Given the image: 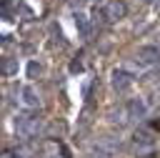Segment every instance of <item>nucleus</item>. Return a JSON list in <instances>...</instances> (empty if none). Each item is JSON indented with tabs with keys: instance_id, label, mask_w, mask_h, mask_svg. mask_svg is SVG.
<instances>
[{
	"instance_id": "f257e3e1",
	"label": "nucleus",
	"mask_w": 160,
	"mask_h": 158,
	"mask_svg": "<svg viewBox=\"0 0 160 158\" xmlns=\"http://www.w3.org/2000/svg\"><path fill=\"white\" fill-rule=\"evenodd\" d=\"M40 118H35V115H18L15 118V130H18V135H22V138H35L38 133H40Z\"/></svg>"
},
{
	"instance_id": "f03ea898",
	"label": "nucleus",
	"mask_w": 160,
	"mask_h": 158,
	"mask_svg": "<svg viewBox=\"0 0 160 158\" xmlns=\"http://www.w3.org/2000/svg\"><path fill=\"white\" fill-rule=\"evenodd\" d=\"M125 15H128V5H125L122 0H108L105 8L100 10V18H102L105 23H118V20H122Z\"/></svg>"
},
{
	"instance_id": "7ed1b4c3",
	"label": "nucleus",
	"mask_w": 160,
	"mask_h": 158,
	"mask_svg": "<svg viewBox=\"0 0 160 158\" xmlns=\"http://www.w3.org/2000/svg\"><path fill=\"white\" fill-rule=\"evenodd\" d=\"M135 63L142 65V68L160 63V48H158V45H140V48L135 50Z\"/></svg>"
},
{
	"instance_id": "20e7f679",
	"label": "nucleus",
	"mask_w": 160,
	"mask_h": 158,
	"mask_svg": "<svg viewBox=\"0 0 160 158\" xmlns=\"http://www.w3.org/2000/svg\"><path fill=\"white\" fill-rule=\"evenodd\" d=\"M110 85H112V90L125 93V90L132 85V75H130L128 70H122V68H115V70L110 73Z\"/></svg>"
},
{
	"instance_id": "39448f33",
	"label": "nucleus",
	"mask_w": 160,
	"mask_h": 158,
	"mask_svg": "<svg viewBox=\"0 0 160 158\" xmlns=\"http://www.w3.org/2000/svg\"><path fill=\"white\" fill-rule=\"evenodd\" d=\"M20 100H22V105H28V108H40V93H38L32 85H22V88H20Z\"/></svg>"
},
{
	"instance_id": "423d86ee",
	"label": "nucleus",
	"mask_w": 160,
	"mask_h": 158,
	"mask_svg": "<svg viewBox=\"0 0 160 158\" xmlns=\"http://www.w3.org/2000/svg\"><path fill=\"white\" fill-rule=\"evenodd\" d=\"M125 108H128V118H135V120L145 118V113H148V105H145V100H142V98H132Z\"/></svg>"
},
{
	"instance_id": "0eeeda50",
	"label": "nucleus",
	"mask_w": 160,
	"mask_h": 158,
	"mask_svg": "<svg viewBox=\"0 0 160 158\" xmlns=\"http://www.w3.org/2000/svg\"><path fill=\"white\" fill-rule=\"evenodd\" d=\"M135 145H138V148H142V145H145V148H152V145H155V133L148 130V128H138V130H135Z\"/></svg>"
},
{
	"instance_id": "6e6552de",
	"label": "nucleus",
	"mask_w": 160,
	"mask_h": 158,
	"mask_svg": "<svg viewBox=\"0 0 160 158\" xmlns=\"http://www.w3.org/2000/svg\"><path fill=\"white\" fill-rule=\"evenodd\" d=\"M18 58H2V65H0V70H2V75L5 78H12V75H18Z\"/></svg>"
},
{
	"instance_id": "1a4fd4ad",
	"label": "nucleus",
	"mask_w": 160,
	"mask_h": 158,
	"mask_svg": "<svg viewBox=\"0 0 160 158\" xmlns=\"http://www.w3.org/2000/svg\"><path fill=\"white\" fill-rule=\"evenodd\" d=\"M75 28L80 30V35H82V38H88V35H90V23H88V18H85L82 13H75Z\"/></svg>"
},
{
	"instance_id": "9d476101",
	"label": "nucleus",
	"mask_w": 160,
	"mask_h": 158,
	"mask_svg": "<svg viewBox=\"0 0 160 158\" xmlns=\"http://www.w3.org/2000/svg\"><path fill=\"white\" fill-rule=\"evenodd\" d=\"M40 73H42V65H40L38 60H32V63L28 65V75H30V78H38Z\"/></svg>"
},
{
	"instance_id": "9b49d317",
	"label": "nucleus",
	"mask_w": 160,
	"mask_h": 158,
	"mask_svg": "<svg viewBox=\"0 0 160 158\" xmlns=\"http://www.w3.org/2000/svg\"><path fill=\"white\" fill-rule=\"evenodd\" d=\"M142 3H148V5H150V3H155V0H142Z\"/></svg>"
},
{
	"instance_id": "f8f14e48",
	"label": "nucleus",
	"mask_w": 160,
	"mask_h": 158,
	"mask_svg": "<svg viewBox=\"0 0 160 158\" xmlns=\"http://www.w3.org/2000/svg\"><path fill=\"white\" fill-rule=\"evenodd\" d=\"M158 83H160V78H158Z\"/></svg>"
}]
</instances>
